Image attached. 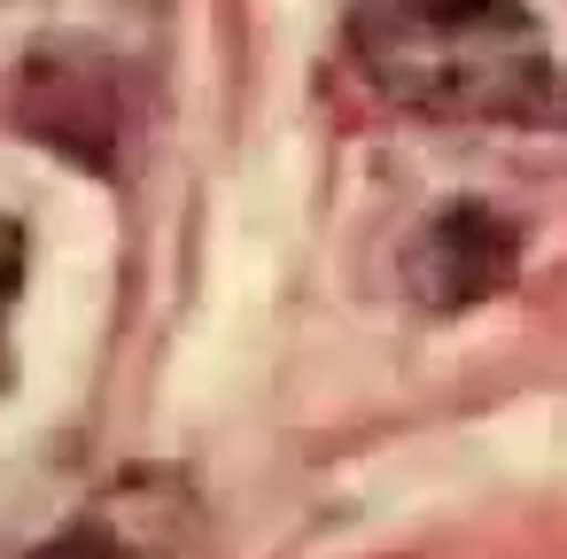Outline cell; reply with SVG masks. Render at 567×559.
<instances>
[{
	"mask_svg": "<svg viewBox=\"0 0 567 559\" xmlns=\"http://www.w3.org/2000/svg\"><path fill=\"white\" fill-rule=\"evenodd\" d=\"M513 265H520V226L489 203H451L412 234L404 288L427 311H466V303H489L513 280Z\"/></svg>",
	"mask_w": 567,
	"mask_h": 559,
	"instance_id": "3",
	"label": "cell"
},
{
	"mask_svg": "<svg viewBox=\"0 0 567 559\" xmlns=\"http://www.w3.org/2000/svg\"><path fill=\"white\" fill-rule=\"evenodd\" d=\"M203 528V497L179 466H133L102 482L32 559H179Z\"/></svg>",
	"mask_w": 567,
	"mask_h": 559,
	"instance_id": "2",
	"label": "cell"
},
{
	"mask_svg": "<svg viewBox=\"0 0 567 559\" xmlns=\"http://www.w3.org/2000/svg\"><path fill=\"white\" fill-rule=\"evenodd\" d=\"M342 40L404 117L497 125L551 94V40L528 0H350Z\"/></svg>",
	"mask_w": 567,
	"mask_h": 559,
	"instance_id": "1",
	"label": "cell"
},
{
	"mask_svg": "<svg viewBox=\"0 0 567 559\" xmlns=\"http://www.w3.org/2000/svg\"><path fill=\"white\" fill-rule=\"evenodd\" d=\"M24 280H32V234H24V218L0 210V389H9V327H17Z\"/></svg>",
	"mask_w": 567,
	"mask_h": 559,
	"instance_id": "4",
	"label": "cell"
}]
</instances>
